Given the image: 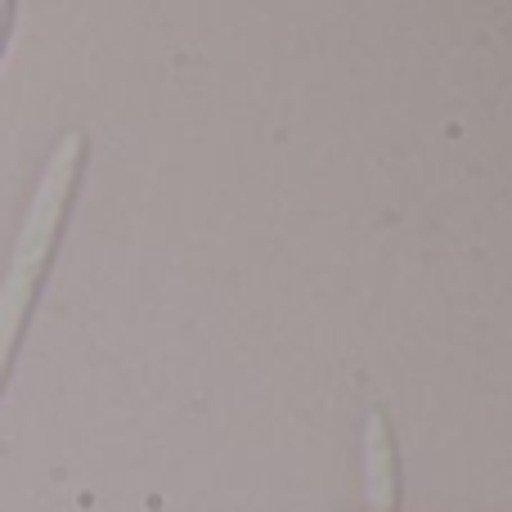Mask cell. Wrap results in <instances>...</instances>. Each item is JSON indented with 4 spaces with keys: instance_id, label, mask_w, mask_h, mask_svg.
I'll use <instances>...</instances> for the list:
<instances>
[{
    "instance_id": "obj_1",
    "label": "cell",
    "mask_w": 512,
    "mask_h": 512,
    "mask_svg": "<svg viewBox=\"0 0 512 512\" xmlns=\"http://www.w3.org/2000/svg\"><path fill=\"white\" fill-rule=\"evenodd\" d=\"M86 135L68 131L59 144H54L50 162L41 171V185H36L32 203H27L23 230L14 239V256H9V270L0 279V391L9 382V364L18 355V342L27 333V319H32L36 292L45 283V270H50L54 252H59L63 225H68L72 198H77L81 171H86Z\"/></svg>"
},
{
    "instance_id": "obj_2",
    "label": "cell",
    "mask_w": 512,
    "mask_h": 512,
    "mask_svg": "<svg viewBox=\"0 0 512 512\" xmlns=\"http://www.w3.org/2000/svg\"><path fill=\"white\" fill-rule=\"evenodd\" d=\"M364 486H369L373 512H400V454H396V432H391L382 409L369 414V436H364Z\"/></svg>"
},
{
    "instance_id": "obj_3",
    "label": "cell",
    "mask_w": 512,
    "mask_h": 512,
    "mask_svg": "<svg viewBox=\"0 0 512 512\" xmlns=\"http://www.w3.org/2000/svg\"><path fill=\"white\" fill-rule=\"evenodd\" d=\"M9 27H14V5H0V54H5V41H9Z\"/></svg>"
}]
</instances>
